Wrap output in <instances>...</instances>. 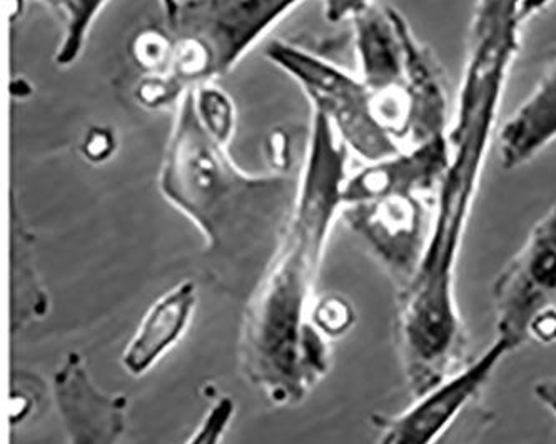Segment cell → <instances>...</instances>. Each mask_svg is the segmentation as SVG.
<instances>
[{"mask_svg":"<svg viewBox=\"0 0 556 444\" xmlns=\"http://www.w3.org/2000/svg\"><path fill=\"white\" fill-rule=\"evenodd\" d=\"M397 29L405 49L406 124L403 141L416 145L446 136V94L443 77L433 55L413 34L406 18L396 11Z\"/></svg>","mask_w":556,"mask_h":444,"instance_id":"cell-10","label":"cell"},{"mask_svg":"<svg viewBox=\"0 0 556 444\" xmlns=\"http://www.w3.org/2000/svg\"><path fill=\"white\" fill-rule=\"evenodd\" d=\"M496 340L509 353L530 341V331L556 313V203L533 226L523 246L493 284Z\"/></svg>","mask_w":556,"mask_h":444,"instance_id":"cell-5","label":"cell"},{"mask_svg":"<svg viewBox=\"0 0 556 444\" xmlns=\"http://www.w3.org/2000/svg\"><path fill=\"white\" fill-rule=\"evenodd\" d=\"M130 55L146 74L170 73L174 39L167 30L146 27L130 42Z\"/></svg>","mask_w":556,"mask_h":444,"instance_id":"cell-17","label":"cell"},{"mask_svg":"<svg viewBox=\"0 0 556 444\" xmlns=\"http://www.w3.org/2000/svg\"><path fill=\"white\" fill-rule=\"evenodd\" d=\"M195 114L207 135L229 149L236 132V105L231 96L217 84L204 83L194 87Z\"/></svg>","mask_w":556,"mask_h":444,"instance_id":"cell-14","label":"cell"},{"mask_svg":"<svg viewBox=\"0 0 556 444\" xmlns=\"http://www.w3.org/2000/svg\"><path fill=\"white\" fill-rule=\"evenodd\" d=\"M33 84L26 77H15L11 83V94L15 99H27L33 96Z\"/></svg>","mask_w":556,"mask_h":444,"instance_id":"cell-26","label":"cell"},{"mask_svg":"<svg viewBox=\"0 0 556 444\" xmlns=\"http://www.w3.org/2000/svg\"><path fill=\"white\" fill-rule=\"evenodd\" d=\"M428 195L393 192L341 211L348 228L402 288L415 275L430 236Z\"/></svg>","mask_w":556,"mask_h":444,"instance_id":"cell-6","label":"cell"},{"mask_svg":"<svg viewBox=\"0 0 556 444\" xmlns=\"http://www.w3.org/2000/svg\"><path fill=\"white\" fill-rule=\"evenodd\" d=\"M552 2L553 0H525L523 5H521L520 21H527L531 15L539 14L540 11L548 8Z\"/></svg>","mask_w":556,"mask_h":444,"instance_id":"cell-27","label":"cell"},{"mask_svg":"<svg viewBox=\"0 0 556 444\" xmlns=\"http://www.w3.org/2000/svg\"><path fill=\"white\" fill-rule=\"evenodd\" d=\"M525 0H478L471 22L470 43L520 27Z\"/></svg>","mask_w":556,"mask_h":444,"instance_id":"cell-16","label":"cell"},{"mask_svg":"<svg viewBox=\"0 0 556 444\" xmlns=\"http://www.w3.org/2000/svg\"><path fill=\"white\" fill-rule=\"evenodd\" d=\"M117 151V135L113 127L92 126L80 142V154L91 164H104L113 160Z\"/></svg>","mask_w":556,"mask_h":444,"instance_id":"cell-22","label":"cell"},{"mask_svg":"<svg viewBox=\"0 0 556 444\" xmlns=\"http://www.w3.org/2000/svg\"><path fill=\"white\" fill-rule=\"evenodd\" d=\"M301 2L304 0H181L166 21L174 39L170 74L188 87L226 76Z\"/></svg>","mask_w":556,"mask_h":444,"instance_id":"cell-3","label":"cell"},{"mask_svg":"<svg viewBox=\"0 0 556 444\" xmlns=\"http://www.w3.org/2000/svg\"><path fill=\"white\" fill-rule=\"evenodd\" d=\"M26 11V0H11V22L14 24Z\"/></svg>","mask_w":556,"mask_h":444,"instance_id":"cell-29","label":"cell"},{"mask_svg":"<svg viewBox=\"0 0 556 444\" xmlns=\"http://www.w3.org/2000/svg\"><path fill=\"white\" fill-rule=\"evenodd\" d=\"M48 2L55 11L61 12L62 17L67 18V15L71 14V9H73L74 0H48Z\"/></svg>","mask_w":556,"mask_h":444,"instance_id":"cell-28","label":"cell"},{"mask_svg":"<svg viewBox=\"0 0 556 444\" xmlns=\"http://www.w3.org/2000/svg\"><path fill=\"white\" fill-rule=\"evenodd\" d=\"M354 49L362 79L375 94L402 91L405 49L397 29L396 9L375 5L353 18Z\"/></svg>","mask_w":556,"mask_h":444,"instance_id":"cell-12","label":"cell"},{"mask_svg":"<svg viewBox=\"0 0 556 444\" xmlns=\"http://www.w3.org/2000/svg\"><path fill=\"white\" fill-rule=\"evenodd\" d=\"M264 55L300 84L313 111L323 114L343 144L366 163L387 160L400 152L396 139L378 119L375 92L362 77L285 40H271Z\"/></svg>","mask_w":556,"mask_h":444,"instance_id":"cell-4","label":"cell"},{"mask_svg":"<svg viewBox=\"0 0 556 444\" xmlns=\"http://www.w3.org/2000/svg\"><path fill=\"white\" fill-rule=\"evenodd\" d=\"M326 251L285 232L248 300L239 359L248 380L278 406L303 402L329 369L328 338L313 322Z\"/></svg>","mask_w":556,"mask_h":444,"instance_id":"cell-2","label":"cell"},{"mask_svg":"<svg viewBox=\"0 0 556 444\" xmlns=\"http://www.w3.org/2000/svg\"><path fill=\"white\" fill-rule=\"evenodd\" d=\"M198 303V286L179 282L169 293L155 301L123 354V366L129 375L142 376L181 340Z\"/></svg>","mask_w":556,"mask_h":444,"instance_id":"cell-11","label":"cell"},{"mask_svg":"<svg viewBox=\"0 0 556 444\" xmlns=\"http://www.w3.org/2000/svg\"><path fill=\"white\" fill-rule=\"evenodd\" d=\"M448 136L412 145L406 152L369 163L362 170L348 176L344 185V206L365 203L393 192H416L428 195L437 192L441 177L448 167Z\"/></svg>","mask_w":556,"mask_h":444,"instance_id":"cell-9","label":"cell"},{"mask_svg":"<svg viewBox=\"0 0 556 444\" xmlns=\"http://www.w3.org/2000/svg\"><path fill=\"white\" fill-rule=\"evenodd\" d=\"M508 346L495 340L477 359H471L448 380L415 397V403L397 415H375L372 427L378 431L375 444H434L463 413L478 402L481 391L492 380Z\"/></svg>","mask_w":556,"mask_h":444,"instance_id":"cell-7","label":"cell"},{"mask_svg":"<svg viewBox=\"0 0 556 444\" xmlns=\"http://www.w3.org/2000/svg\"><path fill=\"white\" fill-rule=\"evenodd\" d=\"M54 399L67 444H121L127 397L102 391L79 353H70L54 375Z\"/></svg>","mask_w":556,"mask_h":444,"instance_id":"cell-8","label":"cell"},{"mask_svg":"<svg viewBox=\"0 0 556 444\" xmlns=\"http://www.w3.org/2000/svg\"><path fill=\"white\" fill-rule=\"evenodd\" d=\"M108 2L109 0H74L71 14L65 18L61 46L55 52L54 61L59 67H71L79 61L89 30Z\"/></svg>","mask_w":556,"mask_h":444,"instance_id":"cell-15","label":"cell"},{"mask_svg":"<svg viewBox=\"0 0 556 444\" xmlns=\"http://www.w3.org/2000/svg\"><path fill=\"white\" fill-rule=\"evenodd\" d=\"M313 322L326 338H340L354 325V309L344 297L326 296L316 301Z\"/></svg>","mask_w":556,"mask_h":444,"instance_id":"cell-19","label":"cell"},{"mask_svg":"<svg viewBox=\"0 0 556 444\" xmlns=\"http://www.w3.org/2000/svg\"><path fill=\"white\" fill-rule=\"evenodd\" d=\"M478 403V402H477ZM470 406L462 418L434 444H473L492 423L493 415L481 406Z\"/></svg>","mask_w":556,"mask_h":444,"instance_id":"cell-21","label":"cell"},{"mask_svg":"<svg viewBox=\"0 0 556 444\" xmlns=\"http://www.w3.org/2000/svg\"><path fill=\"white\" fill-rule=\"evenodd\" d=\"M191 87L182 84L174 74H146L135 87V98L142 107L160 111L177 105Z\"/></svg>","mask_w":556,"mask_h":444,"instance_id":"cell-18","label":"cell"},{"mask_svg":"<svg viewBox=\"0 0 556 444\" xmlns=\"http://www.w3.org/2000/svg\"><path fill=\"white\" fill-rule=\"evenodd\" d=\"M371 8V0H325V17L331 24L353 21L356 15Z\"/></svg>","mask_w":556,"mask_h":444,"instance_id":"cell-24","label":"cell"},{"mask_svg":"<svg viewBox=\"0 0 556 444\" xmlns=\"http://www.w3.org/2000/svg\"><path fill=\"white\" fill-rule=\"evenodd\" d=\"M236 406L231 397H220L219 402L211 406L210 411L199 423L198 430L189 436L185 444H220L231 424Z\"/></svg>","mask_w":556,"mask_h":444,"instance_id":"cell-20","label":"cell"},{"mask_svg":"<svg viewBox=\"0 0 556 444\" xmlns=\"http://www.w3.org/2000/svg\"><path fill=\"white\" fill-rule=\"evenodd\" d=\"M157 185L167 203L203 234L216 286L250 300L285 234L298 179L242 170L199 123L191 87L176 105Z\"/></svg>","mask_w":556,"mask_h":444,"instance_id":"cell-1","label":"cell"},{"mask_svg":"<svg viewBox=\"0 0 556 444\" xmlns=\"http://www.w3.org/2000/svg\"><path fill=\"white\" fill-rule=\"evenodd\" d=\"M266 157L273 173L288 174L293 164L291 138L285 129H275L266 139Z\"/></svg>","mask_w":556,"mask_h":444,"instance_id":"cell-23","label":"cell"},{"mask_svg":"<svg viewBox=\"0 0 556 444\" xmlns=\"http://www.w3.org/2000/svg\"><path fill=\"white\" fill-rule=\"evenodd\" d=\"M533 394L556 418V376H548V378L536 381Z\"/></svg>","mask_w":556,"mask_h":444,"instance_id":"cell-25","label":"cell"},{"mask_svg":"<svg viewBox=\"0 0 556 444\" xmlns=\"http://www.w3.org/2000/svg\"><path fill=\"white\" fill-rule=\"evenodd\" d=\"M556 139V61L543 74L527 101L503 124L500 164L518 169Z\"/></svg>","mask_w":556,"mask_h":444,"instance_id":"cell-13","label":"cell"}]
</instances>
